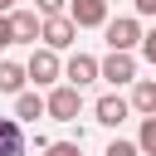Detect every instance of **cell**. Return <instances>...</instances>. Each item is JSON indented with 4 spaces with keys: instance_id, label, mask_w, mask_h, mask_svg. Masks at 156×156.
<instances>
[{
    "instance_id": "6da1fadb",
    "label": "cell",
    "mask_w": 156,
    "mask_h": 156,
    "mask_svg": "<svg viewBox=\"0 0 156 156\" xmlns=\"http://www.w3.org/2000/svg\"><path fill=\"white\" fill-rule=\"evenodd\" d=\"M102 39H107V54H132L141 44V20L136 15H117L102 24Z\"/></svg>"
},
{
    "instance_id": "7a4b0ae2",
    "label": "cell",
    "mask_w": 156,
    "mask_h": 156,
    "mask_svg": "<svg viewBox=\"0 0 156 156\" xmlns=\"http://www.w3.org/2000/svg\"><path fill=\"white\" fill-rule=\"evenodd\" d=\"M58 78H63V63H58V54H49V49H34V54H29V63H24V83H34V88H58Z\"/></svg>"
},
{
    "instance_id": "3957f363",
    "label": "cell",
    "mask_w": 156,
    "mask_h": 156,
    "mask_svg": "<svg viewBox=\"0 0 156 156\" xmlns=\"http://www.w3.org/2000/svg\"><path fill=\"white\" fill-rule=\"evenodd\" d=\"M78 112H83V93H78V88H68V83L49 88V98H44V117H54V122H78Z\"/></svg>"
},
{
    "instance_id": "277c9868",
    "label": "cell",
    "mask_w": 156,
    "mask_h": 156,
    "mask_svg": "<svg viewBox=\"0 0 156 156\" xmlns=\"http://www.w3.org/2000/svg\"><path fill=\"white\" fill-rule=\"evenodd\" d=\"M68 24L73 29H102L107 24V0H68Z\"/></svg>"
},
{
    "instance_id": "5b68a950",
    "label": "cell",
    "mask_w": 156,
    "mask_h": 156,
    "mask_svg": "<svg viewBox=\"0 0 156 156\" xmlns=\"http://www.w3.org/2000/svg\"><path fill=\"white\" fill-rule=\"evenodd\" d=\"M39 39H44L49 54H58V49H68L78 39V29L68 24V15H54V20H39Z\"/></svg>"
},
{
    "instance_id": "8992f818",
    "label": "cell",
    "mask_w": 156,
    "mask_h": 156,
    "mask_svg": "<svg viewBox=\"0 0 156 156\" xmlns=\"http://www.w3.org/2000/svg\"><path fill=\"white\" fill-rule=\"evenodd\" d=\"M98 78H107L112 88L136 83V58L132 54H107V58H98Z\"/></svg>"
},
{
    "instance_id": "52a82bcc",
    "label": "cell",
    "mask_w": 156,
    "mask_h": 156,
    "mask_svg": "<svg viewBox=\"0 0 156 156\" xmlns=\"http://www.w3.org/2000/svg\"><path fill=\"white\" fill-rule=\"evenodd\" d=\"M63 78H68V88H88V83H98V58L93 54H73L68 63H63Z\"/></svg>"
},
{
    "instance_id": "ba28073f",
    "label": "cell",
    "mask_w": 156,
    "mask_h": 156,
    "mask_svg": "<svg viewBox=\"0 0 156 156\" xmlns=\"http://www.w3.org/2000/svg\"><path fill=\"white\" fill-rule=\"evenodd\" d=\"M93 112H98V122H102V127H122L132 107H127V98H122V93H102V98L93 102Z\"/></svg>"
},
{
    "instance_id": "9c48e42d",
    "label": "cell",
    "mask_w": 156,
    "mask_h": 156,
    "mask_svg": "<svg viewBox=\"0 0 156 156\" xmlns=\"http://www.w3.org/2000/svg\"><path fill=\"white\" fill-rule=\"evenodd\" d=\"M127 107H132V112H141V117H156V78H136V83H132Z\"/></svg>"
},
{
    "instance_id": "30bf717a",
    "label": "cell",
    "mask_w": 156,
    "mask_h": 156,
    "mask_svg": "<svg viewBox=\"0 0 156 156\" xmlns=\"http://www.w3.org/2000/svg\"><path fill=\"white\" fill-rule=\"evenodd\" d=\"M10 29H15V44H39V15L34 10H10Z\"/></svg>"
},
{
    "instance_id": "8fae6325",
    "label": "cell",
    "mask_w": 156,
    "mask_h": 156,
    "mask_svg": "<svg viewBox=\"0 0 156 156\" xmlns=\"http://www.w3.org/2000/svg\"><path fill=\"white\" fill-rule=\"evenodd\" d=\"M0 156H24V127L15 117H0Z\"/></svg>"
},
{
    "instance_id": "7c38bea8",
    "label": "cell",
    "mask_w": 156,
    "mask_h": 156,
    "mask_svg": "<svg viewBox=\"0 0 156 156\" xmlns=\"http://www.w3.org/2000/svg\"><path fill=\"white\" fill-rule=\"evenodd\" d=\"M39 117H44V98L39 93H20L15 98V122L24 127V122H39Z\"/></svg>"
},
{
    "instance_id": "4fadbf2b",
    "label": "cell",
    "mask_w": 156,
    "mask_h": 156,
    "mask_svg": "<svg viewBox=\"0 0 156 156\" xmlns=\"http://www.w3.org/2000/svg\"><path fill=\"white\" fill-rule=\"evenodd\" d=\"M0 93H24V63H15V58H0Z\"/></svg>"
},
{
    "instance_id": "5bb4252c",
    "label": "cell",
    "mask_w": 156,
    "mask_h": 156,
    "mask_svg": "<svg viewBox=\"0 0 156 156\" xmlns=\"http://www.w3.org/2000/svg\"><path fill=\"white\" fill-rule=\"evenodd\" d=\"M136 151H141V156H156V117H141V132H136Z\"/></svg>"
},
{
    "instance_id": "9a60e30c",
    "label": "cell",
    "mask_w": 156,
    "mask_h": 156,
    "mask_svg": "<svg viewBox=\"0 0 156 156\" xmlns=\"http://www.w3.org/2000/svg\"><path fill=\"white\" fill-rule=\"evenodd\" d=\"M68 10V0H34V15L39 20H54V15H63Z\"/></svg>"
},
{
    "instance_id": "2e32d148",
    "label": "cell",
    "mask_w": 156,
    "mask_h": 156,
    "mask_svg": "<svg viewBox=\"0 0 156 156\" xmlns=\"http://www.w3.org/2000/svg\"><path fill=\"white\" fill-rule=\"evenodd\" d=\"M44 156H83V151H78V141H49Z\"/></svg>"
},
{
    "instance_id": "e0dca14e",
    "label": "cell",
    "mask_w": 156,
    "mask_h": 156,
    "mask_svg": "<svg viewBox=\"0 0 156 156\" xmlns=\"http://www.w3.org/2000/svg\"><path fill=\"white\" fill-rule=\"evenodd\" d=\"M102 156H141V151H136V141H122V136H117V141H107Z\"/></svg>"
},
{
    "instance_id": "ac0fdd59",
    "label": "cell",
    "mask_w": 156,
    "mask_h": 156,
    "mask_svg": "<svg viewBox=\"0 0 156 156\" xmlns=\"http://www.w3.org/2000/svg\"><path fill=\"white\" fill-rule=\"evenodd\" d=\"M136 49H141V58H146V63H156V29H151V34H141V44H136Z\"/></svg>"
},
{
    "instance_id": "d6986e66",
    "label": "cell",
    "mask_w": 156,
    "mask_h": 156,
    "mask_svg": "<svg viewBox=\"0 0 156 156\" xmlns=\"http://www.w3.org/2000/svg\"><path fill=\"white\" fill-rule=\"evenodd\" d=\"M15 44V29H10V15H0V49Z\"/></svg>"
},
{
    "instance_id": "ffe728a7",
    "label": "cell",
    "mask_w": 156,
    "mask_h": 156,
    "mask_svg": "<svg viewBox=\"0 0 156 156\" xmlns=\"http://www.w3.org/2000/svg\"><path fill=\"white\" fill-rule=\"evenodd\" d=\"M136 5V15H156V0H132Z\"/></svg>"
},
{
    "instance_id": "44dd1931",
    "label": "cell",
    "mask_w": 156,
    "mask_h": 156,
    "mask_svg": "<svg viewBox=\"0 0 156 156\" xmlns=\"http://www.w3.org/2000/svg\"><path fill=\"white\" fill-rule=\"evenodd\" d=\"M10 10H20V0H0V15H10Z\"/></svg>"
}]
</instances>
